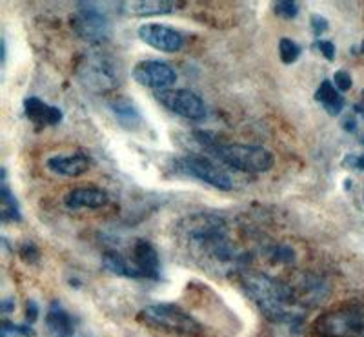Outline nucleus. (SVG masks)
<instances>
[{"label":"nucleus","mask_w":364,"mask_h":337,"mask_svg":"<svg viewBox=\"0 0 364 337\" xmlns=\"http://www.w3.org/2000/svg\"><path fill=\"white\" fill-rule=\"evenodd\" d=\"M177 237L191 257L213 274H226L242 264V254L230 239L223 217L193 213L177 225Z\"/></svg>","instance_id":"1"},{"label":"nucleus","mask_w":364,"mask_h":337,"mask_svg":"<svg viewBox=\"0 0 364 337\" xmlns=\"http://www.w3.org/2000/svg\"><path fill=\"white\" fill-rule=\"evenodd\" d=\"M240 283L250 299L268 321L281 326H297L304 316L294 290L288 283L262 272L246 270L240 274Z\"/></svg>","instance_id":"2"},{"label":"nucleus","mask_w":364,"mask_h":337,"mask_svg":"<svg viewBox=\"0 0 364 337\" xmlns=\"http://www.w3.org/2000/svg\"><path fill=\"white\" fill-rule=\"evenodd\" d=\"M200 144L215 155L220 163L228 164L233 170L245 173H264L273 166L275 159L266 148L252 144H237V142H219L210 134H197Z\"/></svg>","instance_id":"3"},{"label":"nucleus","mask_w":364,"mask_h":337,"mask_svg":"<svg viewBox=\"0 0 364 337\" xmlns=\"http://www.w3.org/2000/svg\"><path fill=\"white\" fill-rule=\"evenodd\" d=\"M77 77L87 90L95 93L113 92L120 86L124 70L119 60L102 51L84 53L77 63Z\"/></svg>","instance_id":"4"},{"label":"nucleus","mask_w":364,"mask_h":337,"mask_svg":"<svg viewBox=\"0 0 364 337\" xmlns=\"http://www.w3.org/2000/svg\"><path fill=\"white\" fill-rule=\"evenodd\" d=\"M314 332L318 337H355L364 332V306L343 304L317 317Z\"/></svg>","instance_id":"5"},{"label":"nucleus","mask_w":364,"mask_h":337,"mask_svg":"<svg viewBox=\"0 0 364 337\" xmlns=\"http://www.w3.org/2000/svg\"><path fill=\"white\" fill-rule=\"evenodd\" d=\"M139 319L148 326L166 332L184 333V336H197L200 332L199 321L170 303L149 304L139 312Z\"/></svg>","instance_id":"6"},{"label":"nucleus","mask_w":364,"mask_h":337,"mask_svg":"<svg viewBox=\"0 0 364 337\" xmlns=\"http://www.w3.org/2000/svg\"><path fill=\"white\" fill-rule=\"evenodd\" d=\"M71 26L80 38L90 42H100L109 35L108 13L97 2H79L75 6Z\"/></svg>","instance_id":"7"},{"label":"nucleus","mask_w":364,"mask_h":337,"mask_svg":"<svg viewBox=\"0 0 364 337\" xmlns=\"http://www.w3.org/2000/svg\"><path fill=\"white\" fill-rule=\"evenodd\" d=\"M175 164H177L182 173L190 175V177L200 181V183L210 184V186L223 190V192L232 190L233 183L228 177L226 171L220 170L219 166L211 163L210 159L203 157V155H186V157L178 159Z\"/></svg>","instance_id":"8"},{"label":"nucleus","mask_w":364,"mask_h":337,"mask_svg":"<svg viewBox=\"0 0 364 337\" xmlns=\"http://www.w3.org/2000/svg\"><path fill=\"white\" fill-rule=\"evenodd\" d=\"M157 100L170 112L186 117L191 121H200L206 115V106L197 93L190 90H164L157 92Z\"/></svg>","instance_id":"9"},{"label":"nucleus","mask_w":364,"mask_h":337,"mask_svg":"<svg viewBox=\"0 0 364 337\" xmlns=\"http://www.w3.org/2000/svg\"><path fill=\"white\" fill-rule=\"evenodd\" d=\"M132 75L141 86L154 87L161 92H164L166 87H170L177 80L175 70L161 60H142L133 68Z\"/></svg>","instance_id":"10"},{"label":"nucleus","mask_w":364,"mask_h":337,"mask_svg":"<svg viewBox=\"0 0 364 337\" xmlns=\"http://www.w3.org/2000/svg\"><path fill=\"white\" fill-rule=\"evenodd\" d=\"M139 38L144 44L154 48V50L164 51V53H175V51H181L182 46H184V38L178 31H175L170 26L155 24V22L141 26L139 28Z\"/></svg>","instance_id":"11"},{"label":"nucleus","mask_w":364,"mask_h":337,"mask_svg":"<svg viewBox=\"0 0 364 337\" xmlns=\"http://www.w3.org/2000/svg\"><path fill=\"white\" fill-rule=\"evenodd\" d=\"M288 284H290L291 290H294L295 297H297L299 304H301L302 309H304L306 304L308 306L318 304L321 301L326 299L328 291H330V288L324 283L323 277H318V275L315 274H308V272L299 274L297 277Z\"/></svg>","instance_id":"12"},{"label":"nucleus","mask_w":364,"mask_h":337,"mask_svg":"<svg viewBox=\"0 0 364 337\" xmlns=\"http://www.w3.org/2000/svg\"><path fill=\"white\" fill-rule=\"evenodd\" d=\"M132 255V261L135 262V267L144 275V279H161V259H159L157 250H155L151 242L144 241V239L135 241Z\"/></svg>","instance_id":"13"},{"label":"nucleus","mask_w":364,"mask_h":337,"mask_svg":"<svg viewBox=\"0 0 364 337\" xmlns=\"http://www.w3.org/2000/svg\"><path fill=\"white\" fill-rule=\"evenodd\" d=\"M109 200L108 193L95 186H82V188H73L68 196L64 197V204L70 210H97L106 206Z\"/></svg>","instance_id":"14"},{"label":"nucleus","mask_w":364,"mask_h":337,"mask_svg":"<svg viewBox=\"0 0 364 337\" xmlns=\"http://www.w3.org/2000/svg\"><path fill=\"white\" fill-rule=\"evenodd\" d=\"M24 112L29 121L33 122L37 128L44 126H57L63 121V112L55 106L46 105L38 97H28L24 100Z\"/></svg>","instance_id":"15"},{"label":"nucleus","mask_w":364,"mask_h":337,"mask_svg":"<svg viewBox=\"0 0 364 337\" xmlns=\"http://www.w3.org/2000/svg\"><path fill=\"white\" fill-rule=\"evenodd\" d=\"M46 164L57 175H63V177H79L84 171H87L91 161L86 154L55 155V157L48 159Z\"/></svg>","instance_id":"16"},{"label":"nucleus","mask_w":364,"mask_h":337,"mask_svg":"<svg viewBox=\"0 0 364 337\" xmlns=\"http://www.w3.org/2000/svg\"><path fill=\"white\" fill-rule=\"evenodd\" d=\"M122 13L132 17H155V15H168L175 11L178 4L168 2V0H133V2H122L117 4Z\"/></svg>","instance_id":"17"},{"label":"nucleus","mask_w":364,"mask_h":337,"mask_svg":"<svg viewBox=\"0 0 364 337\" xmlns=\"http://www.w3.org/2000/svg\"><path fill=\"white\" fill-rule=\"evenodd\" d=\"M102 267L104 270L112 272V274L120 275V277H128V279H144L141 270L135 267V262L120 255L119 252L109 250L102 255Z\"/></svg>","instance_id":"18"},{"label":"nucleus","mask_w":364,"mask_h":337,"mask_svg":"<svg viewBox=\"0 0 364 337\" xmlns=\"http://www.w3.org/2000/svg\"><path fill=\"white\" fill-rule=\"evenodd\" d=\"M109 108H112L113 115L119 121V124L126 129H135L136 126H141L142 117L141 112L136 109V106L133 105L132 100L126 99V97H119V99L112 100L109 102Z\"/></svg>","instance_id":"19"},{"label":"nucleus","mask_w":364,"mask_h":337,"mask_svg":"<svg viewBox=\"0 0 364 337\" xmlns=\"http://www.w3.org/2000/svg\"><path fill=\"white\" fill-rule=\"evenodd\" d=\"M46 325L58 337H68L73 333V319L57 301L51 303L50 310L46 314Z\"/></svg>","instance_id":"20"},{"label":"nucleus","mask_w":364,"mask_h":337,"mask_svg":"<svg viewBox=\"0 0 364 337\" xmlns=\"http://www.w3.org/2000/svg\"><path fill=\"white\" fill-rule=\"evenodd\" d=\"M315 99L317 102L323 105V108L326 109L330 115H339L344 108V99L339 93V90L336 87V84L330 82V80H323V84L317 87L315 92Z\"/></svg>","instance_id":"21"},{"label":"nucleus","mask_w":364,"mask_h":337,"mask_svg":"<svg viewBox=\"0 0 364 337\" xmlns=\"http://www.w3.org/2000/svg\"><path fill=\"white\" fill-rule=\"evenodd\" d=\"M0 203H2V223H18L22 219L21 208H18L17 199L9 190L8 183H6V170H2V186H0Z\"/></svg>","instance_id":"22"},{"label":"nucleus","mask_w":364,"mask_h":337,"mask_svg":"<svg viewBox=\"0 0 364 337\" xmlns=\"http://www.w3.org/2000/svg\"><path fill=\"white\" fill-rule=\"evenodd\" d=\"M279 53H281V60L284 64H294L301 55V46L291 38H281L279 41Z\"/></svg>","instance_id":"23"},{"label":"nucleus","mask_w":364,"mask_h":337,"mask_svg":"<svg viewBox=\"0 0 364 337\" xmlns=\"http://www.w3.org/2000/svg\"><path fill=\"white\" fill-rule=\"evenodd\" d=\"M269 259L275 264H291L295 261V250L288 245H275L269 250Z\"/></svg>","instance_id":"24"},{"label":"nucleus","mask_w":364,"mask_h":337,"mask_svg":"<svg viewBox=\"0 0 364 337\" xmlns=\"http://www.w3.org/2000/svg\"><path fill=\"white\" fill-rule=\"evenodd\" d=\"M275 9V15L281 18H295L299 15V4L297 2H290V0H286V2H277V4L273 6Z\"/></svg>","instance_id":"25"},{"label":"nucleus","mask_w":364,"mask_h":337,"mask_svg":"<svg viewBox=\"0 0 364 337\" xmlns=\"http://www.w3.org/2000/svg\"><path fill=\"white\" fill-rule=\"evenodd\" d=\"M18 255H21L26 262L35 264V262L38 261V257H41V252H38L37 245H33V242H24V245L21 246V250H18Z\"/></svg>","instance_id":"26"},{"label":"nucleus","mask_w":364,"mask_h":337,"mask_svg":"<svg viewBox=\"0 0 364 337\" xmlns=\"http://www.w3.org/2000/svg\"><path fill=\"white\" fill-rule=\"evenodd\" d=\"M2 326H4V332L17 333V336H22V337H33L35 336V332H33V328H31V326H28V325H13V323H9L8 319H4Z\"/></svg>","instance_id":"27"},{"label":"nucleus","mask_w":364,"mask_h":337,"mask_svg":"<svg viewBox=\"0 0 364 337\" xmlns=\"http://www.w3.org/2000/svg\"><path fill=\"white\" fill-rule=\"evenodd\" d=\"M333 84L339 92H348L350 87H352V77L348 71H337L336 75H333Z\"/></svg>","instance_id":"28"},{"label":"nucleus","mask_w":364,"mask_h":337,"mask_svg":"<svg viewBox=\"0 0 364 337\" xmlns=\"http://www.w3.org/2000/svg\"><path fill=\"white\" fill-rule=\"evenodd\" d=\"M311 29H314L315 37H321L328 29V21L324 17H321V15H314L311 17Z\"/></svg>","instance_id":"29"},{"label":"nucleus","mask_w":364,"mask_h":337,"mask_svg":"<svg viewBox=\"0 0 364 337\" xmlns=\"http://www.w3.org/2000/svg\"><path fill=\"white\" fill-rule=\"evenodd\" d=\"M318 50L323 51V55L328 60H333V58H336V46H333V42L318 41Z\"/></svg>","instance_id":"30"},{"label":"nucleus","mask_w":364,"mask_h":337,"mask_svg":"<svg viewBox=\"0 0 364 337\" xmlns=\"http://www.w3.org/2000/svg\"><path fill=\"white\" fill-rule=\"evenodd\" d=\"M38 317V306L35 301H28V304H26V319H28V323H35Z\"/></svg>","instance_id":"31"},{"label":"nucleus","mask_w":364,"mask_h":337,"mask_svg":"<svg viewBox=\"0 0 364 337\" xmlns=\"http://www.w3.org/2000/svg\"><path fill=\"white\" fill-rule=\"evenodd\" d=\"M344 166H353V168H359V170H364V155H360V157L348 155V159L344 161Z\"/></svg>","instance_id":"32"},{"label":"nucleus","mask_w":364,"mask_h":337,"mask_svg":"<svg viewBox=\"0 0 364 337\" xmlns=\"http://www.w3.org/2000/svg\"><path fill=\"white\" fill-rule=\"evenodd\" d=\"M343 126H344V129H346V132H355V128H357L355 117H353V115L346 117V119H344V122H343Z\"/></svg>","instance_id":"33"},{"label":"nucleus","mask_w":364,"mask_h":337,"mask_svg":"<svg viewBox=\"0 0 364 337\" xmlns=\"http://www.w3.org/2000/svg\"><path fill=\"white\" fill-rule=\"evenodd\" d=\"M13 309H15V301L9 299V297L0 303V310H2V314H9Z\"/></svg>","instance_id":"34"},{"label":"nucleus","mask_w":364,"mask_h":337,"mask_svg":"<svg viewBox=\"0 0 364 337\" xmlns=\"http://www.w3.org/2000/svg\"><path fill=\"white\" fill-rule=\"evenodd\" d=\"M360 51H363V53H364V41H363V44H360Z\"/></svg>","instance_id":"35"},{"label":"nucleus","mask_w":364,"mask_h":337,"mask_svg":"<svg viewBox=\"0 0 364 337\" xmlns=\"http://www.w3.org/2000/svg\"><path fill=\"white\" fill-rule=\"evenodd\" d=\"M2 337H8V332H4V330H2Z\"/></svg>","instance_id":"36"},{"label":"nucleus","mask_w":364,"mask_h":337,"mask_svg":"<svg viewBox=\"0 0 364 337\" xmlns=\"http://www.w3.org/2000/svg\"><path fill=\"white\" fill-rule=\"evenodd\" d=\"M281 337H295L294 333H288V336H281Z\"/></svg>","instance_id":"37"},{"label":"nucleus","mask_w":364,"mask_h":337,"mask_svg":"<svg viewBox=\"0 0 364 337\" xmlns=\"http://www.w3.org/2000/svg\"><path fill=\"white\" fill-rule=\"evenodd\" d=\"M363 337H364V336H363Z\"/></svg>","instance_id":"38"}]
</instances>
